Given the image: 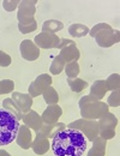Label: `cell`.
<instances>
[{"mask_svg":"<svg viewBox=\"0 0 120 156\" xmlns=\"http://www.w3.org/2000/svg\"><path fill=\"white\" fill-rule=\"evenodd\" d=\"M51 148V142L48 138L43 137L40 133H36L35 139H33V143H31V149L36 154V155H44Z\"/></svg>","mask_w":120,"mask_h":156,"instance_id":"16","label":"cell"},{"mask_svg":"<svg viewBox=\"0 0 120 156\" xmlns=\"http://www.w3.org/2000/svg\"><path fill=\"white\" fill-rule=\"evenodd\" d=\"M22 120H23V122H24V125L26 127L34 130L35 132H37L41 129V126L43 125V121H42L41 115L37 112L33 111V109H30L28 113H24Z\"/></svg>","mask_w":120,"mask_h":156,"instance_id":"13","label":"cell"},{"mask_svg":"<svg viewBox=\"0 0 120 156\" xmlns=\"http://www.w3.org/2000/svg\"><path fill=\"white\" fill-rule=\"evenodd\" d=\"M104 82H106V85H107V89L108 90H111V91L119 90V87H120L119 73H112Z\"/></svg>","mask_w":120,"mask_h":156,"instance_id":"27","label":"cell"},{"mask_svg":"<svg viewBox=\"0 0 120 156\" xmlns=\"http://www.w3.org/2000/svg\"><path fill=\"white\" fill-rule=\"evenodd\" d=\"M16 142L22 149L28 150L31 148V143H33V133L29 127H26L25 125H20L18 133L16 137Z\"/></svg>","mask_w":120,"mask_h":156,"instance_id":"14","label":"cell"},{"mask_svg":"<svg viewBox=\"0 0 120 156\" xmlns=\"http://www.w3.org/2000/svg\"><path fill=\"white\" fill-rule=\"evenodd\" d=\"M94 39L96 40V43L100 47H102V48H109V47L114 46L115 43H119L120 33L119 30H115V29L112 28L109 30H104V31L100 33Z\"/></svg>","mask_w":120,"mask_h":156,"instance_id":"10","label":"cell"},{"mask_svg":"<svg viewBox=\"0 0 120 156\" xmlns=\"http://www.w3.org/2000/svg\"><path fill=\"white\" fill-rule=\"evenodd\" d=\"M22 58L26 61H35L40 57V48L33 40H23L19 44Z\"/></svg>","mask_w":120,"mask_h":156,"instance_id":"11","label":"cell"},{"mask_svg":"<svg viewBox=\"0 0 120 156\" xmlns=\"http://www.w3.org/2000/svg\"><path fill=\"white\" fill-rule=\"evenodd\" d=\"M67 84H69L70 89H71L73 93H80V91H83L84 89L88 88V83H86L84 79L78 78V77L72 78V79L67 78Z\"/></svg>","mask_w":120,"mask_h":156,"instance_id":"24","label":"cell"},{"mask_svg":"<svg viewBox=\"0 0 120 156\" xmlns=\"http://www.w3.org/2000/svg\"><path fill=\"white\" fill-rule=\"evenodd\" d=\"M15 83L12 79H1L0 80V95H6L13 93Z\"/></svg>","mask_w":120,"mask_h":156,"instance_id":"28","label":"cell"},{"mask_svg":"<svg viewBox=\"0 0 120 156\" xmlns=\"http://www.w3.org/2000/svg\"><path fill=\"white\" fill-rule=\"evenodd\" d=\"M65 65H66V64H65V61H64V60L58 55V57H55L54 60L52 61L51 67H49V72H51L52 75L58 76V75H60V73L64 71Z\"/></svg>","mask_w":120,"mask_h":156,"instance_id":"26","label":"cell"},{"mask_svg":"<svg viewBox=\"0 0 120 156\" xmlns=\"http://www.w3.org/2000/svg\"><path fill=\"white\" fill-rule=\"evenodd\" d=\"M107 105L108 107H119L120 105V91L119 90H114L112 91V94L107 98Z\"/></svg>","mask_w":120,"mask_h":156,"instance_id":"30","label":"cell"},{"mask_svg":"<svg viewBox=\"0 0 120 156\" xmlns=\"http://www.w3.org/2000/svg\"><path fill=\"white\" fill-rule=\"evenodd\" d=\"M107 91H108V89H107L106 82L102 80V79H99V80H95L91 84L89 95L93 96V98H95L97 101H101L102 98H104V95H106Z\"/></svg>","mask_w":120,"mask_h":156,"instance_id":"18","label":"cell"},{"mask_svg":"<svg viewBox=\"0 0 120 156\" xmlns=\"http://www.w3.org/2000/svg\"><path fill=\"white\" fill-rule=\"evenodd\" d=\"M62 29H64V23L58 20H48L43 22L42 24V31H46V33L57 34Z\"/></svg>","mask_w":120,"mask_h":156,"instance_id":"20","label":"cell"},{"mask_svg":"<svg viewBox=\"0 0 120 156\" xmlns=\"http://www.w3.org/2000/svg\"><path fill=\"white\" fill-rule=\"evenodd\" d=\"M2 108L6 109L7 112H10L11 114H13L18 120H22L23 113H22V111L18 108V106L15 103V101H13L12 98H5V100L2 101Z\"/></svg>","mask_w":120,"mask_h":156,"instance_id":"21","label":"cell"},{"mask_svg":"<svg viewBox=\"0 0 120 156\" xmlns=\"http://www.w3.org/2000/svg\"><path fill=\"white\" fill-rule=\"evenodd\" d=\"M64 71H65V73H66L67 78H70V79H72V78H77L80 72V67H79L78 61H71V62H67V64L65 65Z\"/></svg>","mask_w":120,"mask_h":156,"instance_id":"25","label":"cell"},{"mask_svg":"<svg viewBox=\"0 0 120 156\" xmlns=\"http://www.w3.org/2000/svg\"><path fill=\"white\" fill-rule=\"evenodd\" d=\"M66 127H67V125L64 124V122H57V124H53V125H46V124H43L36 133H40L43 137H46V138L49 139V138H53L57 133H59L60 131L65 130Z\"/></svg>","mask_w":120,"mask_h":156,"instance_id":"17","label":"cell"},{"mask_svg":"<svg viewBox=\"0 0 120 156\" xmlns=\"http://www.w3.org/2000/svg\"><path fill=\"white\" fill-rule=\"evenodd\" d=\"M12 64V58L5 53L4 51H0V66L1 67H9Z\"/></svg>","mask_w":120,"mask_h":156,"instance_id":"33","label":"cell"},{"mask_svg":"<svg viewBox=\"0 0 120 156\" xmlns=\"http://www.w3.org/2000/svg\"><path fill=\"white\" fill-rule=\"evenodd\" d=\"M52 82H53V79L48 73H41L30 83V85L28 88V91H29L28 94L31 98L40 96L48 87L52 85Z\"/></svg>","mask_w":120,"mask_h":156,"instance_id":"8","label":"cell"},{"mask_svg":"<svg viewBox=\"0 0 120 156\" xmlns=\"http://www.w3.org/2000/svg\"><path fill=\"white\" fill-rule=\"evenodd\" d=\"M19 120L7 112L4 108H0V147L11 144L18 133Z\"/></svg>","mask_w":120,"mask_h":156,"instance_id":"2","label":"cell"},{"mask_svg":"<svg viewBox=\"0 0 120 156\" xmlns=\"http://www.w3.org/2000/svg\"><path fill=\"white\" fill-rule=\"evenodd\" d=\"M61 115H62V108L59 105H51L43 111L41 118H42L43 124L53 125V124L59 122V119Z\"/></svg>","mask_w":120,"mask_h":156,"instance_id":"12","label":"cell"},{"mask_svg":"<svg viewBox=\"0 0 120 156\" xmlns=\"http://www.w3.org/2000/svg\"><path fill=\"white\" fill-rule=\"evenodd\" d=\"M0 156H11V154L4 149H0Z\"/></svg>","mask_w":120,"mask_h":156,"instance_id":"34","label":"cell"},{"mask_svg":"<svg viewBox=\"0 0 120 156\" xmlns=\"http://www.w3.org/2000/svg\"><path fill=\"white\" fill-rule=\"evenodd\" d=\"M12 100L15 101V103L18 106L22 113H28L33 106V98L29 94H23V93H17L13 91L12 93Z\"/></svg>","mask_w":120,"mask_h":156,"instance_id":"15","label":"cell"},{"mask_svg":"<svg viewBox=\"0 0 120 156\" xmlns=\"http://www.w3.org/2000/svg\"><path fill=\"white\" fill-rule=\"evenodd\" d=\"M57 48L60 51L59 57L65 61V64L71 62V61H77L80 57L79 49L76 46L75 41L72 40L60 39V42Z\"/></svg>","mask_w":120,"mask_h":156,"instance_id":"7","label":"cell"},{"mask_svg":"<svg viewBox=\"0 0 120 156\" xmlns=\"http://www.w3.org/2000/svg\"><path fill=\"white\" fill-rule=\"evenodd\" d=\"M42 96H43V100L44 102L51 106V105H58V101H59V94L58 91L51 85L48 87L43 93H42Z\"/></svg>","mask_w":120,"mask_h":156,"instance_id":"23","label":"cell"},{"mask_svg":"<svg viewBox=\"0 0 120 156\" xmlns=\"http://www.w3.org/2000/svg\"><path fill=\"white\" fill-rule=\"evenodd\" d=\"M36 29H37V23L36 22H33V23H29V24H19L18 23V30L22 34H30V33L35 31Z\"/></svg>","mask_w":120,"mask_h":156,"instance_id":"31","label":"cell"},{"mask_svg":"<svg viewBox=\"0 0 120 156\" xmlns=\"http://www.w3.org/2000/svg\"><path fill=\"white\" fill-rule=\"evenodd\" d=\"M35 44L42 48V49H52V48H57L60 42V37L57 34H52V33H46V31H41L40 34H37L34 39Z\"/></svg>","mask_w":120,"mask_h":156,"instance_id":"9","label":"cell"},{"mask_svg":"<svg viewBox=\"0 0 120 156\" xmlns=\"http://www.w3.org/2000/svg\"><path fill=\"white\" fill-rule=\"evenodd\" d=\"M19 2V0H4L2 1V7H4L5 11L12 12V11H15L18 7Z\"/></svg>","mask_w":120,"mask_h":156,"instance_id":"32","label":"cell"},{"mask_svg":"<svg viewBox=\"0 0 120 156\" xmlns=\"http://www.w3.org/2000/svg\"><path fill=\"white\" fill-rule=\"evenodd\" d=\"M99 124V136L106 140L115 137V129L118 126V118L115 114L108 112L97 120Z\"/></svg>","mask_w":120,"mask_h":156,"instance_id":"4","label":"cell"},{"mask_svg":"<svg viewBox=\"0 0 120 156\" xmlns=\"http://www.w3.org/2000/svg\"><path fill=\"white\" fill-rule=\"evenodd\" d=\"M89 28L84 24H71L69 27V34L72 36V37H83V36H86L89 34Z\"/></svg>","mask_w":120,"mask_h":156,"instance_id":"22","label":"cell"},{"mask_svg":"<svg viewBox=\"0 0 120 156\" xmlns=\"http://www.w3.org/2000/svg\"><path fill=\"white\" fill-rule=\"evenodd\" d=\"M69 129H75L83 133V136L86 138L88 142H93L96 137H99V124L97 120H90V119H83L80 118L76 121H72L67 125Z\"/></svg>","mask_w":120,"mask_h":156,"instance_id":"3","label":"cell"},{"mask_svg":"<svg viewBox=\"0 0 120 156\" xmlns=\"http://www.w3.org/2000/svg\"><path fill=\"white\" fill-rule=\"evenodd\" d=\"M109 29H112V27H111L109 24H107V23H99V24H96L95 27H93V28L89 30V35H90L91 37H95V36L99 35L100 33L104 31V30H109Z\"/></svg>","mask_w":120,"mask_h":156,"instance_id":"29","label":"cell"},{"mask_svg":"<svg viewBox=\"0 0 120 156\" xmlns=\"http://www.w3.org/2000/svg\"><path fill=\"white\" fill-rule=\"evenodd\" d=\"M36 0H22L17 7V20L19 24H29L36 22Z\"/></svg>","mask_w":120,"mask_h":156,"instance_id":"6","label":"cell"},{"mask_svg":"<svg viewBox=\"0 0 120 156\" xmlns=\"http://www.w3.org/2000/svg\"><path fill=\"white\" fill-rule=\"evenodd\" d=\"M86 138L83 133L66 127L52 138V150L54 156H82L86 150Z\"/></svg>","mask_w":120,"mask_h":156,"instance_id":"1","label":"cell"},{"mask_svg":"<svg viewBox=\"0 0 120 156\" xmlns=\"http://www.w3.org/2000/svg\"><path fill=\"white\" fill-rule=\"evenodd\" d=\"M109 112V107L103 101L90 102L80 107V115L83 119H90V120H99L101 117L107 114Z\"/></svg>","mask_w":120,"mask_h":156,"instance_id":"5","label":"cell"},{"mask_svg":"<svg viewBox=\"0 0 120 156\" xmlns=\"http://www.w3.org/2000/svg\"><path fill=\"white\" fill-rule=\"evenodd\" d=\"M106 147H107V140L101 138L100 136L96 137L93 140V147L88 151V156H104L106 155Z\"/></svg>","mask_w":120,"mask_h":156,"instance_id":"19","label":"cell"}]
</instances>
